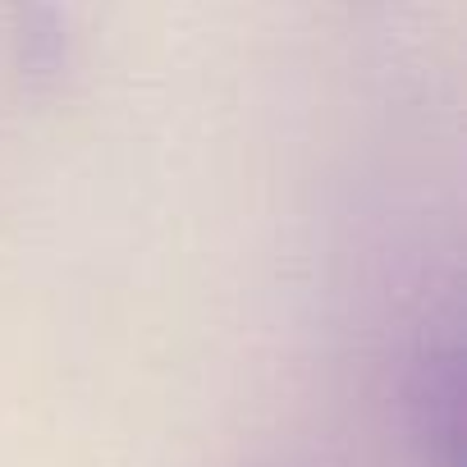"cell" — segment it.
<instances>
[{"label":"cell","instance_id":"1","mask_svg":"<svg viewBox=\"0 0 467 467\" xmlns=\"http://www.w3.org/2000/svg\"><path fill=\"white\" fill-rule=\"evenodd\" d=\"M408 431L421 467H462V358L431 344L408 376Z\"/></svg>","mask_w":467,"mask_h":467},{"label":"cell","instance_id":"2","mask_svg":"<svg viewBox=\"0 0 467 467\" xmlns=\"http://www.w3.org/2000/svg\"><path fill=\"white\" fill-rule=\"evenodd\" d=\"M19 33H24V47H28V60L51 69L65 51V28H60V15L51 0H24L19 5Z\"/></svg>","mask_w":467,"mask_h":467}]
</instances>
